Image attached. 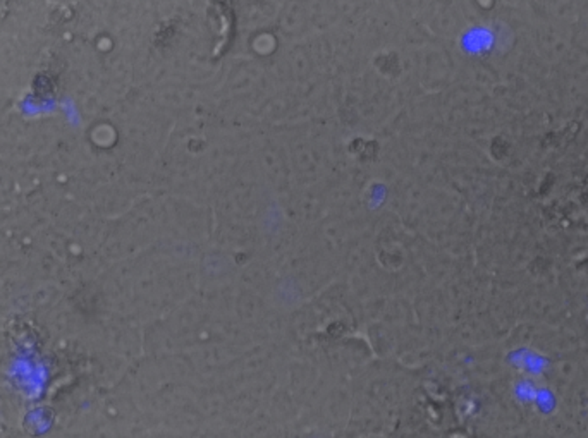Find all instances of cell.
<instances>
[{
  "instance_id": "6da1fadb",
  "label": "cell",
  "mask_w": 588,
  "mask_h": 438,
  "mask_svg": "<svg viewBox=\"0 0 588 438\" xmlns=\"http://www.w3.org/2000/svg\"><path fill=\"white\" fill-rule=\"evenodd\" d=\"M9 2H11V0H9Z\"/></svg>"
}]
</instances>
